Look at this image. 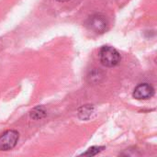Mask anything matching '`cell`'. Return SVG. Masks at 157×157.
<instances>
[{"label": "cell", "mask_w": 157, "mask_h": 157, "mask_svg": "<svg viewBox=\"0 0 157 157\" xmlns=\"http://www.w3.org/2000/svg\"><path fill=\"white\" fill-rule=\"evenodd\" d=\"M155 94V89L154 87L147 84V83H144V84H140L138 85L134 91H133V98L138 99V100H142V99H148L151 98Z\"/></svg>", "instance_id": "obj_4"}, {"label": "cell", "mask_w": 157, "mask_h": 157, "mask_svg": "<svg viewBox=\"0 0 157 157\" xmlns=\"http://www.w3.org/2000/svg\"><path fill=\"white\" fill-rule=\"evenodd\" d=\"M86 27L96 32V33H103L107 30L108 29V21L106 19V17L102 15L99 14H96L91 16L87 22H86Z\"/></svg>", "instance_id": "obj_3"}, {"label": "cell", "mask_w": 157, "mask_h": 157, "mask_svg": "<svg viewBox=\"0 0 157 157\" xmlns=\"http://www.w3.org/2000/svg\"><path fill=\"white\" fill-rule=\"evenodd\" d=\"M93 112H94V106L88 104V105H84L80 107L77 110V115L80 120L86 121L91 117Z\"/></svg>", "instance_id": "obj_5"}, {"label": "cell", "mask_w": 157, "mask_h": 157, "mask_svg": "<svg viewBox=\"0 0 157 157\" xmlns=\"http://www.w3.org/2000/svg\"><path fill=\"white\" fill-rule=\"evenodd\" d=\"M19 139V134L17 131H6L0 136V151H8L13 149Z\"/></svg>", "instance_id": "obj_2"}, {"label": "cell", "mask_w": 157, "mask_h": 157, "mask_svg": "<svg viewBox=\"0 0 157 157\" xmlns=\"http://www.w3.org/2000/svg\"><path fill=\"white\" fill-rule=\"evenodd\" d=\"M59 2H66V1H69V0H57Z\"/></svg>", "instance_id": "obj_8"}, {"label": "cell", "mask_w": 157, "mask_h": 157, "mask_svg": "<svg viewBox=\"0 0 157 157\" xmlns=\"http://www.w3.org/2000/svg\"><path fill=\"white\" fill-rule=\"evenodd\" d=\"M99 60L106 67H114L121 62V54L110 46H103L99 51Z\"/></svg>", "instance_id": "obj_1"}, {"label": "cell", "mask_w": 157, "mask_h": 157, "mask_svg": "<svg viewBox=\"0 0 157 157\" xmlns=\"http://www.w3.org/2000/svg\"><path fill=\"white\" fill-rule=\"evenodd\" d=\"M46 115V110L43 107H36L30 111V118L33 120H40Z\"/></svg>", "instance_id": "obj_6"}, {"label": "cell", "mask_w": 157, "mask_h": 157, "mask_svg": "<svg viewBox=\"0 0 157 157\" xmlns=\"http://www.w3.org/2000/svg\"><path fill=\"white\" fill-rule=\"evenodd\" d=\"M105 147H101V146H93L91 148H89L86 153L83 154V155H86V156H93V155H98V153H100L101 151H103Z\"/></svg>", "instance_id": "obj_7"}]
</instances>
